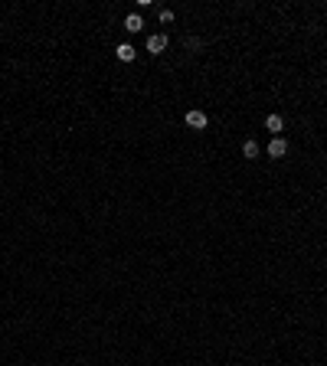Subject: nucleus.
Returning <instances> with one entry per match:
<instances>
[{
    "label": "nucleus",
    "instance_id": "obj_5",
    "mask_svg": "<svg viewBox=\"0 0 327 366\" xmlns=\"http://www.w3.org/2000/svg\"><path fill=\"white\" fill-rule=\"evenodd\" d=\"M259 154H262L259 141H252V137H249V141H242V157H246V161H259Z\"/></svg>",
    "mask_w": 327,
    "mask_h": 366
},
{
    "label": "nucleus",
    "instance_id": "obj_3",
    "mask_svg": "<svg viewBox=\"0 0 327 366\" xmlns=\"http://www.w3.org/2000/svg\"><path fill=\"white\" fill-rule=\"evenodd\" d=\"M285 154H288V141H285V137H272V141H268V157H272V161H282Z\"/></svg>",
    "mask_w": 327,
    "mask_h": 366
},
{
    "label": "nucleus",
    "instance_id": "obj_7",
    "mask_svg": "<svg viewBox=\"0 0 327 366\" xmlns=\"http://www.w3.org/2000/svg\"><path fill=\"white\" fill-rule=\"evenodd\" d=\"M141 26H144V20L137 17V13H131V17L124 20V30H128V33H141Z\"/></svg>",
    "mask_w": 327,
    "mask_h": 366
},
{
    "label": "nucleus",
    "instance_id": "obj_1",
    "mask_svg": "<svg viewBox=\"0 0 327 366\" xmlns=\"http://www.w3.org/2000/svg\"><path fill=\"white\" fill-rule=\"evenodd\" d=\"M183 121H186V128H197V131H203L206 124H210V118H206V112H200V108H190V112L183 115Z\"/></svg>",
    "mask_w": 327,
    "mask_h": 366
},
{
    "label": "nucleus",
    "instance_id": "obj_4",
    "mask_svg": "<svg viewBox=\"0 0 327 366\" xmlns=\"http://www.w3.org/2000/svg\"><path fill=\"white\" fill-rule=\"evenodd\" d=\"M265 131H272L275 137H282V131H285V118H282V115H265Z\"/></svg>",
    "mask_w": 327,
    "mask_h": 366
},
{
    "label": "nucleus",
    "instance_id": "obj_2",
    "mask_svg": "<svg viewBox=\"0 0 327 366\" xmlns=\"http://www.w3.org/2000/svg\"><path fill=\"white\" fill-rule=\"evenodd\" d=\"M167 46H170V39H167L164 33L148 36V53H151V56H161V53H167Z\"/></svg>",
    "mask_w": 327,
    "mask_h": 366
},
{
    "label": "nucleus",
    "instance_id": "obj_6",
    "mask_svg": "<svg viewBox=\"0 0 327 366\" xmlns=\"http://www.w3.org/2000/svg\"><path fill=\"white\" fill-rule=\"evenodd\" d=\"M115 56L121 59V62H134L137 49H134V46H131V43H121V46H118V49H115Z\"/></svg>",
    "mask_w": 327,
    "mask_h": 366
},
{
    "label": "nucleus",
    "instance_id": "obj_8",
    "mask_svg": "<svg viewBox=\"0 0 327 366\" xmlns=\"http://www.w3.org/2000/svg\"><path fill=\"white\" fill-rule=\"evenodd\" d=\"M161 23H173V10H161Z\"/></svg>",
    "mask_w": 327,
    "mask_h": 366
}]
</instances>
